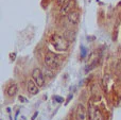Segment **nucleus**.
Returning <instances> with one entry per match:
<instances>
[{
    "instance_id": "1",
    "label": "nucleus",
    "mask_w": 121,
    "mask_h": 120,
    "mask_svg": "<svg viewBox=\"0 0 121 120\" xmlns=\"http://www.w3.org/2000/svg\"><path fill=\"white\" fill-rule=\"evenodd\" d=\"M50 43L56 51L64 52L69 48V42L67 40V38L60 34H52L50 37Z\"/></svg>"
},
{
    "instance_id": "2",
    "label": "nucleus",
    "mask_w": 121,
    "mask_h": 120,
    "mask_svg": "<svg viewBox=\"0 0 121 120\" xmlns=\"http://www.w3.org/2000/svg\"><path fill=\"white\" fill-rule=\"evenodd\" d=\"M60 57L55 53L51 52V51H48L45 55V64L48 68H50L51 70L57 69V67L60 66Z\"/></svg>"
},
{
    "instance_id": "3",
    "label": "nucleus",
    "mask_w": 121,
    "mask_h": 120,
    "mask_svg": "<svg viewBox=\"0 0 121 120\" xmlns=\"http://www.w3.org/2000/svg\"><path fill=\"white\" fill-rule=\"evenodd\" d=\"M88 119L89 120H104V116H103L101 110L96 106L94 103L90 102L89 105H88Z\"/></svg>"
},
{
    "instance_id": "4",
    "label": "nucleus",
    "mask_w": 121,
    "mask_h": 120,
    "mask_svg": "<svg viewBox=\"0 0 121 120\" xmlns=\"http://www.w3.org/2000/svg\"><path fill=\"white\" fill-rule=\"evenodd\" d=\"M75 120H88V113L87 108L82 103L78 104L75 110Z\"/></svg>"
},
{
    "instance_id": "5",
    "label": "nucleus",
    "mask_w": 121,
    "mask_h": 120,
    "mask_svg": "<svg viewBox=\"0 0 121 120\" xmlns=\"http://www.w3.org/2000/svg\"><path fill=\"white\" fill-rule=\"evenodd\" d=\"M32 79L38 85V87H43L45 85V78L39 68H34L33 69V71H32Z\"/></svg>"
},
{
    "instance_id": "6",
    "label": "nucleus",
    "mask_w": 121,
    "mask_h": 120,
    "mask_svg": "<svg viewBox=\"0 0 121 120\" xmlns=\"http://www.w3.org/2000/svg\"><path fill=\"white\" fill-rule=\"evenodd\" d=\"M73 6H74V1L73 0H66L65 3L62 5L60 8V14L65 15V14H69L71 11H73Z\"/></svg>"
},
{
    "instance_id": "7",
    "label": "nucleus",
    "mask_w": 121,
    "mask_h": 120,
    "mask_svg": "<svg viewBox=\"0 0 121 120\" xmlns=\"http://www.w3.org/2000/svg\"><path fill=\"white\" fill-rule=\"evenodd\" d=\"M27 89L31 95H36V94L38 93V90H39V87H38V85L34 82L33 79H31V80H28Z\"/></svg>"
},
{
    "instance_id": "8",
    "label": "nucleus",
    "mask_w": 121,
    "mask_h": 120,
    "mask_svg": "<svg viewBox=\"0 0 121 120\" xmlns=\"http://www.w3.org/2000/svg\"><path fill=\"white\" fill-rule=\"evenodd\" d=\"M68 20L70 21L73 25H78L80 20V12L78 10H73L71 11L68 14Z\"/></svg>"
},
{
    "instance_id": "9",
    "label": "nucleus",
    "mask_w": 121,
    "mask_h": 120,
    "mask_svg": "<svg viewBox=\"0 0 121 120\" xmlns=\"http://www.w3.org/2000/svg\"><path fill=\"white\" fill-rule=\"evenodd\" d=\"M17 90H18V85H17L16 83H12V84H10L8 86V88H6V95H8L9 97H14L17 94Z\"/></svg>"
},
{
    "instance_id": "10",
    "label": "nucleus",
    "mask_w": 121,
    "mask_h": 120,
    "mask_svg": "<svg viewBox=\"0 0 121 120\" xmlns=\"http://www.w3.org/2000/svg\"><path fill=\"white\" fill-rule=\"evenodd\" d=\"M55 99H56L57 101H63V99H62V98H59V97H55Z\"/></svg>"
}]
</instances>
